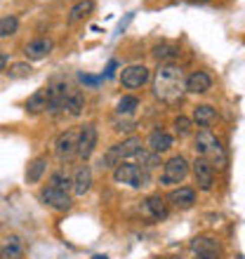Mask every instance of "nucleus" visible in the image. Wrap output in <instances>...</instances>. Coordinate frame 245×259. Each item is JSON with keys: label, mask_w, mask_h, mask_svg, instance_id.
I'll return each instance as SVG.
<instances>
[{"label": "nucleus", "mask_w": 245, "mask_h": 259, "mask_svg": "<svg viewBox=\"0 0 245 259\" xmlns=\"http://www.w3.org/2000/svg\"><path fill=\"white\" fill-rule=\"evenodd\" d=\"M151 82H153V97L168 106L182 102V97L186 95V75L179 64H158Z\"/></svg>", "instance_id": "1"}, {"label": "nucleus", "mask_w": 245, "mask_h": 259, "mask_svg": "<svg viewBox=\"0 0 245 259\" xmlns=\"http://www.w3.org/2000/svg\"><path fill=\"white\" fill-rule=\"evenodd\" d=\"M193 149H196V156L205 158L215 170H224L226 163H229L226 149L222 146L219 137L212 130H198L196 137H193Z\"/></svg>", "instance_id": "2"}, {"label": "nucleus", "mask_w": 245, "mask_h": 259, "mask_svg": "<svg viewBox=\"0 0 245 259\" xmlns=\"http://www.w3.org/2000/svg\"><path fill=\"white\" fill-rule=\"evenodd\" d=\"M142 149H144V146H142V137L132 135V137H128V139H123V142L113 144V146H111V149L102 156L99 167H102V170H111V172H113L118 165L125 163L128 158H135Z\"/></svg>", "instance_id": "3"}, {"label": "nucleus", "mask_w": 245, "mask_h": 259, "mask_svg": "<svg viewBox=\"0 0 245 259\" xmlns=\"http://www.w3.org/2000/svg\"><path fill=\"white\" fill-rule=\"evenodd\" d=\"M191 172V163L179 153V156H172L163 163V172H160V186H177L182 184L184 179L189 177Z\"/></svg>", "instance_id": "4"}, {"label": "nucleus", "mask_w": 245, "mask_h": 259, "mask_svg": "<svg viewBox=\"0 0 245 259\" xmlns=\"http://www.w3.org/2000/svg\"><path fill=\"white\" fill-rule=\"evenodd\" d=\"M113 182H116V184H128V186H132V189H142V186L149 184V172L142 170L139 165L125 160V163H120L116 170H113Z\"/></svg>", "instance_id": "5"}, {"label": "nucleus", "mask_w": 245, "mask_h": 259, "mask_svg": "<svg viewBox=\"0 0 245 259\" xmlns=\"http://www.w3.org/2000/svg\"><path fill=\"white\" fill-rule=\"evenodd\" d=\"M55 156L59 163L78 158V130H64L55 139Z\"/></svg>", "instance_id": "6"}, {"label": "nucleus", "mask_w": 245, "mask_h": 259, "mask_svg": "<svg viewBox=\"0 0 245 259\" xmlns=\"http://www.w3.org/2000/svg\"><path fill=\"white\" fill-rule=\"evenodd\" d=\"M68 85L64 78H55L48 85V113L50 116H59L61 111H66V97H68Z\"/></svg>", "instance_id": "7"}, {"label": "nucleus", "mask_w": 245, "mask_h": 259, "mask_svg": "<svg viewBox=\"0 0 245 259\" xmlns=\"http://www.w3.org/2000/svg\"><path fill=\"white\" fill-rule=\"evenodd\" d=\"M97 139H99V132H97L95 123H85L78 130V158L83 163H88L92 153L97 149Z\"/></svg>", "instance_id": "8"}, {"label": "nucleus", "mask_w": 245, "mask_h": 259, "mask_svg": "<svg viewBox=\"0 0 245 259\" xmlns=\"http://www.w3.org/2000/svg\"><path fill=\"white\" fill-rule=\"evenodd\" d=\"M191 175H193V182L198 184V191L208 193L215 189V167L205 158L196 156V160L191 163Z\"/></svg>", "instance_id": "9"}, {"label": "nucleus", "mask_w": 245, "mask_h": 259, "mask_svg": "<svg viewBox=\"0 0 245 259\" xmlns=\"http://www.w3.org/2000/svg\"><path fill=\"white\" fill-rule=\"evenodd\" d=\"M149 80H151V71L144 64H130V66H125L120 71V82H123V88H128V90L144 88Z\"/></svg>", "instance_id": "10"}, {"label": "nucleus", "mask_w": 245, "mask_h": 259, "mask_svg": "<svg viewBox=\"0 0 245 259\" xmlns=\"http://www.w3.org/2000/svg\"><path fill=\"white\" fill-rule=\"evenodd\" d=\"M40 200L57 212H68L71 207H73V198H71V193L61 191V189H55V186H50V184L40 191Z\"/></svg>", "instance_id": "11"}, {"label": "nucleus", "mask_w": 245, "mask_h": 259, "mask_svg": "<svg viewBox=\"0 0 245 259\" xmlns=\"http://www.w3.org/2000/svg\"><path fill=\"white\" fill-rule=\"evenodd\" d=\"M168 203L177 210H191L196 205V189L191 186H179V189H172L168 193Z\"/></svg>", "instance_id": "12"}, {"label": "nucleus", "mask_w": 245, "mask_h": 259, "mask_svg": "<svg viewBox=\"0 0 245 259\" xmlns=\"http://www.w3.org/2000/svg\"><path fill=\"white\" fill-rule=\"evenodd\" d=\"M144 212L149 214L153 222H165L168 214H170V207H168V200H165L160 193H153L144 200Z\"/></svg>", "instance_id": "13"}, {"label": "nucleus", "mask_w": 245, "mask_h": 259, "mask_svg": "<svg viewBox=\"0 0 245 259\" xmlns=\"http://www.w3.org/2000/svg\"><path fill=\"white\" fill-rule=\"evenodd\" d=\"M212 90V75L208 71H193L186 75V95H205Z\"/></svg>", "instance_id": "14"}, {"label": "nucleus", "mask_w": 245, "mask_h": 259, "mask_svg": "<svg viewBox=\"0 0 245 259\" xmlns=\"http://www.w3.org/2000/svg\"><path fill=\"white\" fill-rule=\"evenodd\" d=\"M191 120H193V125H198L200 130H210L212 123L217 120V109L210 106V104H198V106H193Z\"/></svg>", "instance_id": "15"}, {"label": "nucleus", "mask_w": 245, "mask_h": 259, "mask_svg": "<svg viewBox=\"0 0 245 259\" xmlns=\"http://www.w3.org/2000/svg\"><path fill=\"white\" fill-rule=\"evenodd\" d=\"M172 146H175V137L160 127L153 130L149 135V139H146V149L156 151V153H165V151H170Z\"/></svg>", "instance_id": "16"}, {"label": "nucleus", "mask_w": 245, "mask_h": 259, "mask_svg": "<svg viewBox=\"0 0 245 259\" xmlns=\"http://www.w3.org/2000/svg\"><path fill=\"white\" fill-rule=\"evenodd\" d=\"M24 257H26V250H24V243H21L19 236H7L0 243V259H24Z\"/></svg>", "instance_id": "17"}, {"label": "nucleus", "mask_w": 245, "mask_h": 259, "mask_svg": "<svg viewBox=\"0 0 245 259\" xmlns=\"http://www.w3.org/2000/svg\"><path fill=\"white\" fill-rule=\"evenodd\" d=\"M50 52H52V40H50V38H35V40H31L26 48H24V55H26V59H31V62H40Z\"/></svg>", "instance_id": "18"}, {"label": "nucleus", "mask_w": 245, "mask_h": 259, "mask_svg": "<svg viewBox=\"0 0 245 259\" xmlns=\"http://www.w3.org/2000/svg\"><path fill=\"white\" fill-rule=\"evenodd\" d=\"M191 252L193 254H219L222 252V245H219L217 238L212 236H198V238L191 240Z\"/></svg>", "instance_id": "19"}, {"label": "nucleus", "mask_w": 245, "mask_h": 259, "mask_svg": "<svg viewBox=\"0 0 245 259\" xmlns=\"http://www.w3.org/2000/svg\"><path fill=\"white\" fill-rule=\"evenodd\" d=\"M179 55H182V50L177 45H172V42H160V45H156V48L151 50V57L158 64H175V59Z\"/></svg>", "instance_id": "20"}, {"label": "nucleus", "mask_w": 245, "mask_h": 259, "mask_svg": "<svg viewBox=\"0 0 245 259\" xmlns=\"http://www.w3.org/2000/svg\"><path fill=\"white\" fill-rule=\"evenodd\" d=\"M90 189H92V170H90V165H80L73 175V193L85 196Z\"/></svg>", "instance_id": "21"}, {"label": "nucleus", "mask_w": 245, "mask_h": 259, "mask_svg": "<svg viewBox=\"0 0 245 259\" xmlns=\"http://www.w3.org/2000/svg\"><path fill=\"white\" fill-rule=\"evenodd\" d=\"M45 172H48V158L45 156L33 158V160L28 163V167H26V184H38Z\"/></svg>", "instance_id": "22"}, {"label": "nucleus", "mask_w": 245, "mask_h": 259, "mask_svg": "<svg viewBox=\"0 0 245 259\" xmlns=\"http://www.w3.org/2000/svg\"><path fill=\"white\" fill-rule=\"evenodd\" d=\"M24 109H26L28 113H43V111H48V88L35 90L33 95L26 99Z\"/></svg>", "instance_id": "23"}, {"label": "nucleus", "mask_w": 245, "mask_h": 259, "mask_svg": "<svg viewBox=\"0 0 245 259\" xmlns=\"http://www.w3.org/2000/svg\"><path fill=\"white\" fill-rule=\"evenodd\" d=\"M85 109V95H83L80 90L71 88L68 90V97H66V113L71 118H78Z\"/></svg>", "instance_id": "24"}, {"label": "nucleus", "mask_w": 245, "mask_h": 259, "mask_svg": "<svg viewBox=\"0 0 245 259\" xmlns=\"http://www.w3.org/2000/svg\"><path fill=\"white\" fill-rule=\"evenodd\" d=\"M92 12H95V0H78L68 12V24H78Z\"/></svg>", "instance_id": "25"}, {"label": "nucleus", "mask_w": 245, "mask_h": 259, "mask_svg": "<svg viewBox=\"0 0 245 259\" xmlns=\"http://www.w3.org/2000/svg\"><path fill=\"white\" fill-rule=\"evenodd\" d=\"M135 158H139V163H142V170H146V172H153L156 167H160V153H156V151H151V149H146L144 146L139 153H137Z\"/></svg>", "instance_id": "26"}, {"label": "nucleus", "mask_w": 245, "mask_h": 259, "mask_svg": "<svg viewBox=\"0 0 245 259\" xmlns=\"http://www.w3.org/2000/svg\"><path fill=\"white\" fill-rule=\"evenodd\" d=\"M137 109H139V99H137L135 95L120 97V102L116 104V113H118V116H123V118H130Z\"/></svg>", "instance_id": "27"}, {"label": "nucleus", "mask_w": 245, "mask_h": 259, "mask_svg": "<svg viewBox=\"0 0 245 259\" xmlns=\"http://www.w3.org/2000/svg\"><path fill=\"white\" fill-rule=\"evenodd\" d=\"M50 186H55V189H61V191H73V177H68L64 170H57L50 175Z\"/></svg>", "instance_id": "28"}, {"label": "nucleus", "mask_w": 245, "mask_h": 259, "mask_svg": "<svg viewBox=\"0 0 245 259\" xmlns=\"http://www.w3.org/2000/svg\"><path fill=\"white\" fill-rule=\"evenodd\" d=\"M17 28H19V19H17L14 14L0 17V38H10V35H14L17 33Z\"/></svg>", "instance_id": "29"}, {"label": "nucleus", "mask_w": 245, "mask_h": 259, "mask_svg": "<svg viewBox=\"0 0 245 259\" xmlns=\"http://www.w3.org/2000/svg\"><path fill=\"white\" fill-rule=\"evenodd\" d=\"M172 130H175V135L182 139V137H189L193 132V120L189 116H177L172 120Z\"/></svg>", "instance_id": "30"}, {"label": "nucleus", "mask_w": 245, "mask_h": 259, "mask_svg": "<svg viewBox=\"0 0 245 259\" xmlns=\"http://www.w3.org/2000/svg\"><path fill=\"white\" fill-rule=\"evenodd\" d=\"M7 73H10V78H17V80H19V78H28V75L33 73V68H31L28 62H17L7 68Z\"/></svg>", "instance_id": "31"}, {"label": "nucleus", "mask_w": 245, "mask_h": 259, "mask_svg": "<svg viewBox=\"0 0 245 259\" xmlns=\"http://www.w3.org/2000/svg\"><path fill=\"white\" fill-rule=\"evenodd\" d=\"M135 127H137L135 120H130V118L118 116L116 120H113V130H116V132H132Z\"/></svg>", "instance_id": "32"}, {"label": "nucleus", "mask_w": 245, "mask_h": 259, "mask_svg": "<svg viewBox=\"0 0 245 259\" xmlns=\"http://www.w3.org/2000/svg\"><path fill=\"white\" fill-rule=\"evenodd\" d=\"M7 64H10V55H7V52H0V73L7 71Z\"/></svg>", "instance_id": "33"}, {"label": "nucleus", "mask_w": 245, "mask_h": 259, "mask_svg": "<svg viewBox=\"0 0 245 259\" xmlns=\"http://www.w3.org/2000/svg\"><path fill=\"white\" fill-rule=\"evenodd\" d=\"M196 259H219V254H196Z\"/></svg>", "instance_id": "34"}, {"label": "nucleus", "mask_w": 245, "mask_h": 259, "mask_svg": "<svg viewBox=\"0 0 245 259\" xmlns=\"http://www.w3.org/2000/svg\"><path fill=\"white\" fill-rule=\"evenodd\" d=\"M90 259H109L106 254H95V257H90Z\"/></svg>", "instance_id": "35"}, {"label": "nucleus", "mask_w": 245, "mask_h": 259, "mask_svg": "<svg viewBox=\"0 0 245 259\" xmlns=\"http://www.w3.org/2000/svg\"><path fill=\"white\" fill-rule=\"evenodd\" d=\"M186 3H210V0H186Z\"/></svg>", "instance_id": "36"}]
</instances>
